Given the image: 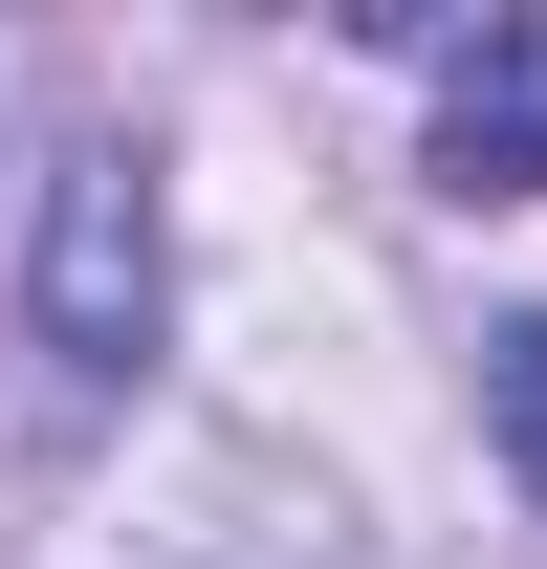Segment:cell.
Segmentation results:
<instances>
[{
    "label": "cell",
    "mask_w": 547,
    "mask_h": 569,
    "mask_svg": "<svg viewBox=\"0 0 547 569\" xmlns=\"http://www.w3.org/2000/svg\"><path fill=\"white\" fill-rule=\"evenodd\" d=\"M153 307H176L153 176H132V153H67V176H44V351H67L88 395H132V372H153Z\"/></svg>",
    "instance_id": "cell-1"
},
{
    "label": "cell",
    "mask_w": 547,
    "mask_h": 569,
    "mask_svg": "<svg viewBox=\"0 0 547 569\" xmlns=\"http://www.w3.org/2000/svg\"><path fill=\"white\" fill-rule=\"evenodd\" d=\"M438 198H547V22H481L438 88Z\"/></svg>",
    "instance_id": "cell-2"
},
{
    "label": "cell",
    "mask_w": 547,
    "mask_h": 569,
    "mask_svg": "<svg viewBox=\"0 0 547 569\" xmlns=\"http://www.w3.org/2000/svg\"><path fill=\"white\" fill-rule=\"evenodd\" d=\"M481 417H504V460L547 482V329H504V351H481Z\"/></svg>",
    "instance_id": "cell-3"
}]
</instances>
